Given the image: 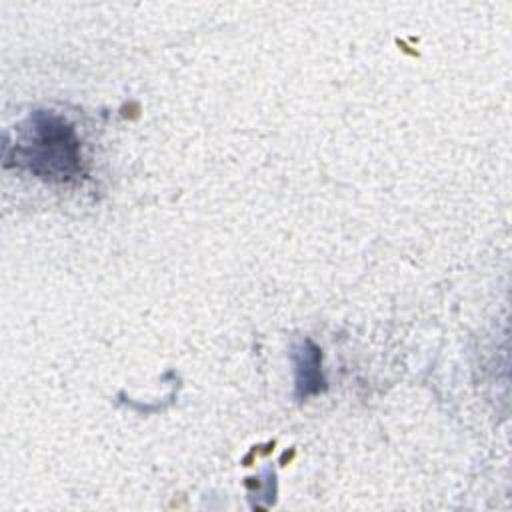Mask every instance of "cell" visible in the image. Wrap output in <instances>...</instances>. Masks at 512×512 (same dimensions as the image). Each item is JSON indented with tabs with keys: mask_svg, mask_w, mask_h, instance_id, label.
<instances>
[{
	"mask_svg": "<svg viewBox=\"0 0 512 512\" xmlns=\"http://www.w3.org/2000/svg\"><path fill=\"white\" fill-rule=\"evenodd\" d=\"M2 162L46 182H70L82 172L80 140L74 126L52 110H34L4 136Z\"/></svg>",
	"mask_w": 512,
	"mask_h": 512,
	"instance_id": "obj_1",
	"label": "cell"
},
{
	"mask_svg": "<svg viewBox=\"0 0 512 512\" xmlns=\"http://www.w3.org/2000/svg\"><path fill=\"white\" fill-rule=\"evenodd\" d=\"M294 362V396L296 400H306L322 390H326V380L322 374V352L320 348L302 338L292 346Z\"/></svg>",
	"mask_w": 512,
	"mask_h": 512,
	"instance_id": "obj_2",
	"label": "cell"
}]
</instances>
